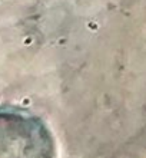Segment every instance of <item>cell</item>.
Here are the masks:
<instances>
[{"mask_svg": "<svg viewBox=\"0 0 146 158\" xmlns=\"http://www.w3.org/2000/svg\"><path fill=\"white\" fill-rule=\"evenodd\" d=\"M56 141L40 117L0 106V158H56Z\"/></svg>", "mask_w": 146, "mask_h": 158, "instance_id": "cell-1", "label": "cell"}]
</instances>
